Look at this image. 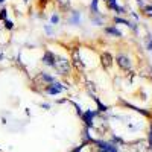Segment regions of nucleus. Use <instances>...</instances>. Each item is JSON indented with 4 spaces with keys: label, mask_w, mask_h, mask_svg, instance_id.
I'll return each mask as SVG.
<instances>
[{
    "label": "nucleus",
    "mask_w": 152,
    "mask_h": 152,
    "mask_svg": "<svg viewBox=\"0 0 152 152\" xmlns=\"http://www.w3.org/2000/svg\"><path fill=\"white\" fill-rule=\"evenodd\" d=\"M52 23H58V17H56V15L52 17Z\"/></svg>",
    "instance_id": "39448f33"
},
{
    "label": "nucleus",
    "mask_w": 152,
    "mask_h": 152,
    "mask_svg": "<svg viewBox=\"0 0 152 152\" xmlns=\"http://www.w3.org/2000/svg\"><path fill=\"white\" fill-rule=\"evenodd\" d=\"M70 23H75V24L79 23V12H73V15L70 18Z\"/></svg>",
    "instance_id": "f03ea898"
},
{
    "label": "nucleus",
    "mask_w": 152,
    "mask_h": 152,
    "mask_svg": "<svg viewBox=\"0 0 152 152\" xmlns=\"http://www.w3.org/2000/svg\"><path fill=\"white\" fill-rule=\"evenodd\" d=\"M2 2H3V0H0V3H2Z\"/></svg>",
    "instance_id": "423d86ee"
},
{
    "label": "nucleus",
    "mask_w": 152,
    "mask_h": 152,
    "mask_svg": "<svg viewBox=\"0 0 152 152\" xmlns=\"http://www.w3.org/2000/svg\"><path fill=\"white\" fill-rule=\"evenodd\" d=\"M108 32H110V34H116V35H120V34H119L116 29H108Z\"/></svg>",
    "instance_id": "20e7f679"
},
{
    "label": "nucleus",
    "mask_w": 152,
    "mask_h": 152,
    "mask_svg": "<svg viewBox=\"0 0 152 152\" xmlns=\"http://www.w3.org/2000/svg\"><path fill=\"white\" fill-rule=\"evenodd\" d=\"M128 59H126L125 56H119V62H120V66H125V67H129V62H126Z\"/></svg>",
    "instance_id": "7ed1b4c3"
},
{
    "label": "nucleus",
    "mask_w": 152,
    "mask_h": 152,
    "mask_svg": "<svg viewBox=\"0 0 152 152\" xmlns=\"http://www.w3.org/2000/svg\"><path fill=\"white\" fill-rule=\"evenodd\" d=\"M61 90H62V85H61V84H53V87H50L49 90H47V93L55 94V93H58V91H61Z\"/></svg>",
    "instance_id": "f257e3e1"
}]
</instances>
